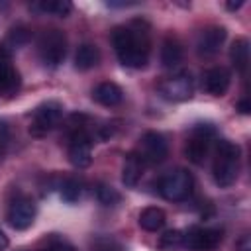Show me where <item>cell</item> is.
I'll return each mask as SVG.
<instances>
[{
    "mask_svg": "<svg viewBox=\"0 0 251 251\" xmlns=\"http://www.w3.org/2000/svg\"><path fill=\"white\" fill-rule=\"evenodd\" d=\"M112 45L122 65L129 69H143L149 59V25L145 22H131L129 25H118L112 31Z\"/></svg>",
    "mask_w": 251,
    "mask_h": 251,
    "instance_id": "cell-1",
    "label": "cell"
},
{
    "mask_svg": "<svg viewBox=\"0 0 251 251\" xmlns=\"http://www.w3.org/2000/svg\"><path fill=\"white\" fill-rule=\"evenodd\" d=\"M239 155L241 149L237 143L229 139H220L218 141V151H216V161L212 167L214 180L218 186L227 188L237 180L239 175Z\"/></svg>",
    "mask_w": 251,
    "mask_h": 251,
    "instance_id": "cell-2",
    "label": "cell"
},
{
    "mask_svg": "<svg viewBox=\"0 0 251 251\" xmlns=\"http://www.w3.org/2000/svg\"><path fill=\"white\" fill-rule=\"evenodd\" d=\"M37 55L45 67H59L67 55V37L61 29H45L37 41Z\"/></svg>",
    "mask_w": 251,
    "mask_h": 251,
    "instance_id": "cell-3",
    "label": "cell"
},
{
    "mask_svg": "<svg viewBox=\"0 0 251 251\" xmlns=\"http://www.w3.org/2000/svg\"><path fill=\"white\" fill-rule=\"evenodd\" d=\"M69 161L76 169H86L92 163V135L80 124L75 126L69 139Z\"/></svg>",
    "mask_w": 251,
    "mask_h": 251,
    "instance_id": "cell-4",
    "label": "cell"
},
{
    "mask_svg": "<svg viewBox=\"0 0 251 251\" xmlns=\"http://www.w3.org/2000/svg\"><path fill=\"white\" fill-rule=\"evenodd\" d=\"M63 116V104L59 100H47L41 102L31 116V126H29V133L33 135H43L49 129H53L59 120Z\"/></svg>",
    "mask_w": 251,
    "mask_h": 251,
    "instance_id": "cell-5",
    "label": "cell"
},
{
    "mask_svg": "<svg viewBox=\"0 0 251 251\" xmlns=\"http://www.w3.org/2000/svg\"><path fill=\"white\" fill-rule=\"evenodd\" d=\"M159 188H161V194L167 200L180 202V200L188 198V194L192 192V176L184 169H175V171H171L169 175L163 176Z\"/></svg>",
    "mask_w": 251,
    "mask_h": 251,
    "instance_id": "cell-6",
    "label": "cell"
},
{
    "mask_svg": "<svg viewBox=\"0 0 251 251\" xmlns=\"http://www.w3.org/2000/svg\"><path fill=\"white\" fill-rule=\"evenodd\" d=\"M220 241H222L220 229L192 226L186 229L182 237V247H186L188 251H212L220 245Z\"/></svg>",
    "mask_w": 251,
    "mask_h": 251,
    "instance_id": "cell-7",
    "label": "cell"
},
{
    "mask_svg": "<svg viewBox=\"0 0 251 251\" xmlns=\"http://www.w3.org/2000/svg\"><path fill=\"white\" fill-rule=\"evenodd\" d=\"M194 84H192V76L188 71H180L169 78H165L159 86V92L163 94V98L171 100V102H182L188 100L192 96Z\"/></svg>",
    "mask_w": 251,
    "mask_h": 251,
    "instance_id": "cell-8",
    "label": "cell"
},
{
    "mask_svg": "<svg viewBox=\"0 0 251 251\" xmlns=\"http://www.w3.org/2000/svg\"><path fill=\"white\" fill-rule=\"evenodd\" d=\"M169 153L167 139L157 133V131H145L141 141H139V153L137 157L141 159L143 165H157L161 163Z\"/></svg>",
    "mask_w": 251,
    "mask_h": 251,
    "instance_id": "cell-9",
    "label": "cell"
},
{
    "mask_svg": "<svg viewBox=\"0 0 251 251\" xmlns=\"http://www.w3.org/2000/svg\"><path fill=\"white\" fill-rule=\"evenodd\" d=\"M6 220L14 229H27L35 220V202L24 194L14 198L8 206Z\"/></svg>",
    "mask_w": 251,
    "mask_h": 251,
    "instance_id": "cell-10",
    "label": "cell"
},
{
    "mask_svg": "<svg viewBox=\"0 0 251 251\" xmlns=\"http://www.w3.org/2000/svg\"><path fill=\"white\" fill-rule=\"evenodd\" d=\"M210 135H212V127H206V126L194 127L192 137L188 139V143L184 147V153L190 163L202 165L206 161V157L210 153Z\"/></svg>",
    "mask_w": 251,
    "mask_h": 251,
    "instance_id": "cell-11",
    "label": "cell"
},
{
    "mask_svg": "<svg viewBox=\"0 0 251 251\" xmlns=\"http://www.w3.org/2000/svg\"><path fill=\"white\" fill-rule=\"evenodd\" d=\"M226 35H227V31L222 25H210V27L202 29L200 35H198V41H196L198 55L200 57H212V55H216L220 51L222 43L226 41Z\"/></svg>",
    "mask_w": 251,
    "mask_h": 251,
    "instance_id": "cell-12",
    "label": "cell"
},
{
    "mask_svg": "<svg viewBox=\"0 0 251 251\" xmlns=\"http://www.w3.org/2000/svg\"><path fill=\"white\" fill-rule=\"evenodd\" d=\"M20 88V73L12 63V55L0 45V92L12 94Z\"/></svg>",
    "mask_w": 251,
    "mask_h": 251,
    "instance_id": "cell-13",
    "label": "cell"
},
{
    "mask_svg": "<svg viewBox=\"0 0 251 251\" xmlns=\"http://www.w3.org/2000/svg\"><path fill=\"white\" fill-rule=\"evenodd\" d=\"M229 82H231L229 71L224 69V67H214V69L206 71L204 78H202V86L212 96H224L229 88Z\"/></svg>",
    "mask_w": 251,
    "mask_h": 251,
    "instance_id": "cell-14",
    "label": "cell"
},
{
    "mask_svg": "<svg viewBox=\"0 0 251 251\" xmlns=\"http://www.w3.org/2000/svg\"><path fill=\"white\" fill-rule=\"evenodd\" d=\"M92 98H94L98 104L112 108V106H118V104L122 102V98H124V90H122L116 82H112V80H104V82H100V84L92 90Z\"/></svg>",
    "mask_w": 251,
    "mask_h": 251,
    "instance_id": "cell-15",
    "label": "cell"
},
{
    "mask_svg": "<svg viewBox=\"0 0 251 251\" xmlns=\"http://www.w3.org/2000/svg\"><path fill=\"white\" fill-rule=\"evenodd\" d=\"M143 163L141 159L137 157V153H129L124 161V167H122V182L126 186H135L143 175Z\"/></svg>",
    "mask_w": 251,
    "mask_h": 251,
    "instance_id": "cell-16",
    "label": "cell"
},
{
    "mask_svg": "<svg viewBox=\"0 0 251 251\" xmlns=\"http://www.w3.org/2000/svg\"><path fill=\"white\" fill-rule=\"evenodd\" d=\"M182 61V45L176 37H167L161 47V63L167 69L176 67Z\"/></svg>",
    "mask_w": 251,
    "mask_h": 251,
    "instance_id": "cell-17",
    "label": "cell"
},
{
    "mask_svg": "<svg viewBox=\"0 0 251 251\" xmlns=\"http://www.w3.org/2000/svg\"><path fill=\"white\" fill-rule=\"evenodd\" d=\"M100 61V51L96 45L92 43H82L78 49H76V55H75V67L78 71H88L92 67H96Z\"/></svg>",
    "mask_w": 251,
    "mask_h": 251,
    "instance_id": "cell-18",
    "label": "cell"
},
{
    "mask_svg": "<svg viewBox=\"0 0 251 251\" xmlns=\"http://www.w3.org/2000/svg\"><path fill=\"white\" fill-rule=\"evenodd\" d=\"M229 59H231V65L235 67V71H239L243 75L245 69H247V63H249V41L245 37H237L231 43Z\"/></svg>",
    "mask_w": 251,
    "mask_h": 251,
    "instance_id": "cell-19",
    "label": "cell"
},
{
    "mask_svg": "<svg viewBox=\"0 0 251 251\" xmlns=\"http://www.w3.org/2000/svg\"><path fill=\"white\" fill-rule=\"evenodd\" d=\"M165 222H167V216L157 206H149V208L141 210V214H139V226L145 231H159L165 226Z\"/></svg>",
    "mask_w": 251,
    "mask_h": 251,
    "instance_id": "cell-20",
    "label": "cell"
},
{
    "mask_svg": "<svg viewBox=\"0 0 251 251\" xmlns=\"http://www.w3.org/2000/svg\"><path fill=\"white\" fill-rule=\"evenodd\" d=\"M182 237H184V233L180 229H167L159 237V249H163V251H176V249L182 247Z\"/></svg>",
    "mask_w": 251,
    "mask_h": 251,
    "instance_id": "cell-21",
    "label": "cell"
},
{
    "mask_svg": "<svg viewBox=\"0 0 251 251\" xmlns=\"http://www.w3.org/2000/svg\"><path fill=\"white\" fill-rule=\"evenodd\" d=\"M94 194H96V200L102 204V206H116L122 196L116 188H112L110 184H96L94 188Z\"/></svg>",
    "mask_w": 251,
    "mask_h": 251,
    "instance_id": "cell-22",
    "label": "cell"
},
{
    "mask_svg": "<svg viewBox=\"0 0 251 251\" xmlns=\"http://www.w3.org/2000/svg\"><path fill=\"white\" fill-rule=\"evenodd\" d=\"M41 12H47V14H53V16H69L71 10H73V4L69 0H51V2H41L37 6Z\"/></svg>",
    "mask_w": 251,
    "mask_h": 251,
    "instance_id": "cell-23",
    "label": "cell"
},
{
    "mask_svg": "<svg viewBox=\"0 0 251 251\" xmlns=\"http://www.w3.org/2000/svg\"><path fill=\"white\" fill-rule=\"evenodd\" d=\"M80 180L78 178H75V176H69L63 184H61V198L65 200V202H69V204H73V202H76L78 198H80Z\"/></svg>",
    "mask_w": 251,
    "mask_h": 251,
    "instance_id": "cell-24",
    "label": "cell"
},
{
    "mask_svg": "<svg viewBox=\"0 0 251 251\" xmlns=\"http://www.w3.org/2000/svg\"><path fill=\"white\" fill-rule=\"evenodd\" d=\"M90 247H92V251H124L122 243L110 235H100V237L92 239Z\"/></svg>",
    "mask_w": 251,
    "mask_h": 251,
    "instance_id": "cell-25",
    "label": "cell"
},
{
    "mask_svg": "<svg viewBox=\"0 0 251 251\" xmlns=\"http://www.w3.org/2000/svg\"><path fill=\"white\" fill-rule=\"evenodd\" d=\"M47 251H78V249L63 237H51L49 245H47Z\"/></svg>",
    "mask_w": 251,
    "mask_h": 251,
    "instance_id": "cell-26",
    "label": "cell"
},
{
    "mask_svg": "<svg viewBox=\"0 0 251 251\" xmlns=\"http://www.w3.org/2000/svg\"><path fill=\"white\" fill-rule=\"evenodd\" d=\"M27 37H29V33H27V29H25V27H14V29H12V33H10V39H12L16 45L25 43V41H27Z\"/></svg>",
    "mask_w": 251,
    "mask_h": 251,
    "instance_id": "cell-27",
    "label": "cell"
},
{
    "mask_svg": "<svg viewBox=\"0 0 251 251\" xmlns=\"http://www.w3.org/2000/svg\"><path fill=\"white\" fill-rule=\"evenodd\" d=\"M6 145H8V127L4 122H0V157L6 151Z\"/></svg>",
    "mask_w": 251,
    "mask_h": 251,
    "instance_id": "cell-28",
    "label": "cell"
},
{
    "mask_svg": "<svg viewBox=\"0 0 251 251\" xmlns=\"http://www.w3.org/2000/svg\"><path fill=\"white\" fill-rule=\"evenodd\" d=\"M237 251H251V241H249V235H243V237L237 241Z\"/></svg>",
    "mask_w": 251,
    "mask_h": 251,
    "instance_id": "cell-29",
    "label": "cell"
},
{
    "mask_svg": "<svg viewBox=\"0 0 251 251\" xmlns=\"http://www.w3.org/2000/svg\"><path fill=\"white\" fill-rule=\"evenodd\" d=\"M249 110H251V106H249V100L247 98H243V100L237 102V112L239 114H249Z\"/></svg>",
    "mask_w": 251,
    "mask_h": 251,
    "instance_id": "cell-30",
    "label": "cell"
},
{
    "mask_svg": "<svg viewBox=\"0 0 251 251\" xmlns=\"http://www.w3.org/2000/svg\"><path fill=\"white\" fill-rule=\"evenodd\" d=\"M241 6H243V0H237V2H227V4H226V8H227V10H231V12H233V10H239Z\"/></svg>",
    "mask_w": 251,
    "mask_h": 251,
    "instance_id": "cell-31",
    "label": "cell"
},
{
    "mask_svg": "<svg viewBox=\"0 0 251 251\" xmlns=\"http://www.w3.org/2000/svg\"><path fill=\"white\" fill-rule=\"evenodd\" d=\"M6 247H8V237H6V235H4V231L0 229V251H4Z\"/></svg>",
    "mask_w": 251,
    "mask_h": 251,
    "instance_id": "cell-32",
    "label": "cell"
}]
</instances>
